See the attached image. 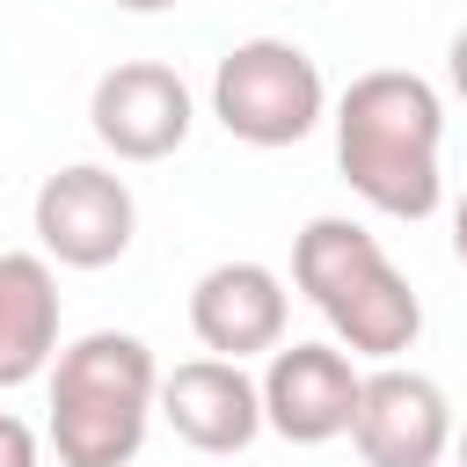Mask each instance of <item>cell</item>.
Returning <instances> with one entry per match:
<instances>
[{"label": "cell", "instance_id": "1", "mask_svg": "<svg viewBox=\"0 0 467 467\" xmlns=\"http://www.w3.org/2000/svg\"><path fill=\"white\" fill-rule=\"evenodd\" d=\"M438 146H445V102L423 73L379 66V73H358L343 88V102H336V168L372 212L431 219L438 197H445Z\"/></svg>", "mask_w": 467, "mask_h": 467}, {"label": "cell", "instance_id": "2", "mask_svg": "<svg viewBox=\"0 0 467 467\" xmlns=\"http://www.w3.org/2000/svg\"><path fill=\"white\" fill-rule=\"evenodd\" d=\"M161 416V365L139 336L95 328L51 358V452L58 467H131Z\"/></svg>", "mask_w": 467, "mask_h": 467}, {"label": "cell", "instance_id": "3", "mask_svg": "<svg viewBox=\"0 0 467 467\" xmlns=\"http://www.w3.org/2000/svg\"><path fill=\"white\" fill-rule=\"evenodd\" d=\"M292 285L321 306V321L336 328L350 358L394 365L423 336V299L409 292V277L387 263V248L358 219H336V212L306 219L292 241Z\"/></svg>", "mask_w": 467, "mask_h": 467}, {"label": "cell", "instance_id": "4", "mask_svg": "<svg viewBox=\"0 0 467 467\" xmlns=\"http://www.w3.org/2000/svg\"><path fill=\"white\" fill-rule=\"evenodd\" d=\"M212 117L226 124V139L277 153V146H299L328 117V80H321V66L299 44L248 36L212 73Z\"/></svg>", "mask_w": 467, "mask_h": 467}, {"label": "cell", "instance_id": "5", "mask_svg": "<svg viewBox=\"0 0 467 467\" xmlns=\"http://www.w3.org/2000/svg\"><path fill=\"white\" fill-rule=\"evenodd\" d=\"M29 226H36V248L51 263H66V270H109L131 248V234H139V204H131L124 175H109L95 161H73V168L44 175Z\"/></svg>", "mask_w": 467, "mask_h": 467}, {"label": "cell", "instance_id": "6", "mask_svg": "<svg viewBox=\"0 0 467 467\" xmlns=\"http://www.w3.org/2000/svg\"><path fill=\"white\" fill-rule=\"evenodd\" d=\"M365 372L350 365L343 343H277L263 365V423L285 445H328L358 416Z\"/></svg>", "mask_w": 467, "mask_h": 467}, {"label": "cell", "instance_id": "7", "mask_svg": "<svg viewBox=\"0 0 467 467\" xmlns=\"http://www.w3.org/2000/svg\"><path fill=\"white\" fill-rule=\"evenodd\" d=\"M350 445L365 467H438L452 452V401L438 379L379 365L358 387V416H350Z\"/></svg>", "mask_w": 467, "mask_h": 467}, {"label": "cell", "instance_id": "8", "mask_svg": "<svg viewBox=\"0 0 467 467\" xmlns=\"http://www.w3.org/2000/svg\"><path fill=\"white\" fill-rule=\"evenodd\" d=\"M190 117H197V102H190L182 73L161 58H124L88 95V124L117 161H168L190 139Z\"/></svg>", "mask_w": 467, "mask_h": 467}, {"label": "cell", "instance_id": "9", "mask_svg": "<svg viewBox=\"0 0 467 467\" xmlns=\"http://www.w3.org/2000/svg\"><path fill=\"white\" fill-rule=\"evenodd\" d=\"M285 277L270 270V263H212L197 285H190V328H197V343L212 350V358H234V365H248V358H263V350H277L285 343Z\"/></svg>", "mask_w": 467, "mask_h": 467}, {"label": "cell", "instance_id": "10", "mask_svg": "<svg viewBox=\"0 0 467 467\" xmlns=\"http://www.w3.org/2000/svg\"><path fill=\"white\" fill-rule=\"evenodd\" d=\"M161 416L182 445L197 452H248L263 423V379H248L234 358H190L175 372H161Z\"/></svg>", "mask_w": 467, "mask_h": 467}, {"label": "cell", "instance_id": "11", "mask_svg": "<svg viewBox=\"0 0 467 467\" xmlns=\"http://www.w3.org/2000/svg\"><path fill=\"white\" fill-rule=\"evenodd\" d=\"M58 358V277L51 255L7 248L0 255V387L44 379Z\"/></svg>", "mask_w": 467, "mask_h": 467}, {"label": "cell", "instance_id": "12", "mask_svg": "<svg viewBox=\"0 0 467 467\" xmlns=\"http://www.w3.org/2000/svg\"><path fill=\"white\" fill-rule=\"evenodd\" d=\"M0 467H36V431L0 409Z\"/></svg>", "mask_w": 467, "mask_h": 467}, {"label": "cell", "instance_id": "13", "mask_svg": "<svg viewBox=\"0 0 467 467\" xmlns=\"http://www.w3.org/2000/svg\"><path fill=\"white\" fill-rule=\"evenodd\" d=\"M445 80H452V95L467 102V29L452 36V51H445Z\"/></svg>", "mask_w": 467, "mask_h": 467}, {"label": "cell", "instance_id": "14", "mask_svg": "<svg viewBox=\"0 0 467 467\" xmlns=\"http://www.w3.org/2000/svg\"><path fill=\"white\" fill-rule=\"evenodd\" d=\"M452 255H460V263H467V197H460V204H452Z\"/></svg>", "mask_w": 467, "mask_h": 467}, {"label": "cell", "instance_id": "15", "mask_svg": "<svg viewBox=\"0 0 467 467\" xmlns=\"http://www.w3.org/2000/svg\"><path fill=\"white\" fill-rule=\"evenodd\" d=\"M124 15H161V7H175V0H117Z\"/></svg>", "mask_w": 467, "mask_h": 467}, {"label": "cell", "instance_id": "16", "mask_svg": "<svg viewBox=\"0 0 467 467\" xmlns=\"http://www.w3.org/2000/svg\"><path fill=\"white\" fill-rule=\"evenodd\" d=\"M452 452H460V467H467V423H460V431H452Z\"/></svg>", "mask_w": 467, "mask_h": 467}]
</instances>
